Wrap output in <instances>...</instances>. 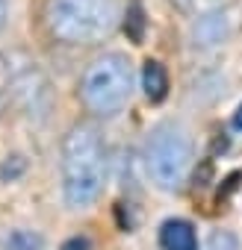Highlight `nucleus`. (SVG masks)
Here are the masks:
<instances>
[{
    "label": "nucleus",
    "instance_id": "obj_1",
    "mask_svg": "<svg viewBox=\"0 0 242 250\" xmlns=\"http://www.w3.org/2000/svg\"><path fill=\"white\" fill-rule=\"evenodd\" d=\"M106 183L103 139L89 124H77L62 139V197L71 209H89Z\"/></svg>",
    "mask_w": 242,
    "mask_h": 250
},
{
    "label": "nucleus",
    "instance_id": "obj_2",
    "mask_svg": "<svg viewBox=\"0 0 242 250\" xmlns=\"http://www.w3.org/2000/svg\"><path fill=\"white\" fill-rule=\"evenodd\" d=\"M45 24L62 44H97L118 24V0H48Z\"/></svg>",
    "mask_w": 242,
    "mask_h": 250
},
{
    "label": "nucleus",
    "instance_id": "obj_3",
    "mask_svg": "<svg viewBox=\"0 0 242 250\" xmlns=\"http://www.w3.org/2000/svg\"><path fill=\"white\" fill-rule=\"evenodd\" d=\"M133 83L136 74L124 53H103L86 68L80 80V100L92 115L112 118L130 103Z\"/></svg>",
    "mask_w": 242,
    "mask_h": 250
},
{
    "label": "nucleus",
    "instance_id": "obj_4",
    "mask_svg": "<svg viewBox=\"0 0 242 250\" xmlns=\"http://www.w3.org/2000/svg\"><path fill=\"white\" fill-rule=\"evenodd\" d=\"M145 168L157 188L177 191L192 168V139L177 124H160L145 145Z\"/></svg>",
    "mask_w": 242,
    "mask_h": 250
},
{
    "label": "nucleus",
    "instance_id": "obj_5",
    "mask_svg": "<svg viewBox=\"0 0 242 250\" xmlns=\"http://www.w3.org/2000/svg\"><path fill=\"white\" fill-rule=\"evenodd\" d=\"M160 250H198V232L183 218H169L160 227Z\"/></svg>",
    "mask_w": 242,
    "mask_h": 250
},
{
    "label": "nucleus",
    "instance_id": "obj_6",
    "mask_svg": "<svg viewBox=\"0 0 242 250\" xmlns=\"http://www.w3.org/2000/svg\"><path fill=\"white\" fill-rule=\"evenodd\" d=\"M142 88H145V97L151 103L166 100V94H169V74H166V68L157 59L145 62V68H142Z\"/></svg>",
    "mask_w": 242,
    "mask_h": 250
},
{
    "label": "nucleus",
    "instance_id": "obj_7",
    "mask_svg": "<svg viewBox=\"0 0 242 250\" xmlns=\"http://www.w3.org/2000/svg\"><path fill=\"white\" fill-rule=\"evenodd\" d=\"M224 33H227V27H224L221 12L201 15L198 24H195V44H218L224 39Z\"/></svg>",
    "mask_w": 242,
    "mask_h": 250
},
{
    "label": "nucleus",
    "instance_id": "obj_8",
    "mask_svg": "<svg viewBox=\"0 0 242 250\" xmlns=\"http://www.w3.org/2000/svg\"><path fill=\"white\" fill-rule=\"evenodd\" d=\"M174 3L183 9V12H189V15H195V18H201V15H213V12H221L230 0H174Z\"/></svg>",
    "mask_w": 242,
    "mask_h": 250
},
{
    "label": "nucleus",
    "instance_id": "obj_9",
    "mask_svg": "<svg viewBox=\"0 0 242 250\" xmlns=\"http://www.w3.org/2000/svg\"><path fill=\"white\" fill-rule=\"evenodd\" d=\"M201 250H239V238L227 229H216V232H210V238L204 241Z\"/></svg>",
    "mask_w": 242,
    "mask_h": 250
},
{
    "label": "nucleus",
    "instance_id": "obj_10",
    "mask_svg": "<svg viewBox=\"0 0 242 250\" xmlns=\"http://www.w3.org/2000/svg\"><path fill=\"white\" fill-rule=\"evenodd\" d=\"M3 250H42V241H39V235H33V232L18 229V232L9 235V241H6Z\"/></svg>",
    "mask_w": 242,
    "mask_h": 250
},
{
    "label": "nucleus",
    "instance_id": "obj_11",
    "mask_svg": "<svg viewBox=\"0 0 242 250\" xmlns=\"http://www.w3.org/2000/svg\"><path fill=\"white\" fill-rule=\"evenodd\" d=\"M62 250H89V241H86V238H74V241H68Z\"/></svg>",
    "mask_w": 242,
    "mask_h": 250
},
{
    "label": "nucleus",
    "instance_id": "obj_12",
    "mask_svg": "<svg viewBox=\"0 0 242 250\" xmlns=\"http://www.w3.org/2000/svg\"><path fill=\"white\" fill-rule=\"evenodd\" d=\"M6 18H9V3H6V0H0V30L6 27Z\"/></svg>",
    "mask_w": 242,
    "mask_h": 250
},
{
    "label": "nucleus",
    "instance_id": "obj_13",
    "mask_svg": "<svg viewBox=\"0 0 242 250\" xmlns=\"http://www.w3.org/2000/svg\"><path fill=\"white\" fill-rule=\"evenodd\" d=\"M233 127L242 133V103H239V109H236V115H233Z\"/></svg>",
    "mask_w": 242,
    "mask_h": 250
}]
</instances>
